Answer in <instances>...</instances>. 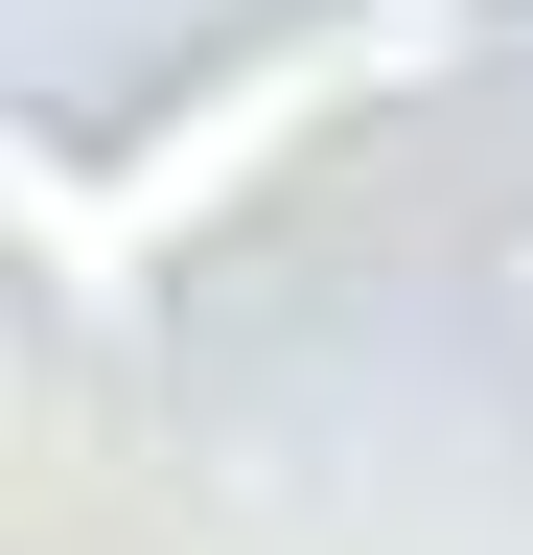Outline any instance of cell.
I'll return each instance as SVG.
<instances>
[{
    "label": "cell",
    "instance_id": "6da1fadb",
    "mask_svg": "<svg viewBox=\"0 0 533 555\" xmlns=\"http://www.w3.org/2000/svg\"><path fill=\"white\" fill-rule=\"evenodd\" d=\"M487 301H510V324H533V208H510V232H487Z\"/></svg>",
    "mask_w": 533,
    "mask_h": 555
}]
</instances>
